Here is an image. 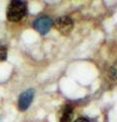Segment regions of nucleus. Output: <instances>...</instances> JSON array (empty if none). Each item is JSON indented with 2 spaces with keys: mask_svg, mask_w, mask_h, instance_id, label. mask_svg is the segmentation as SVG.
<instances>
[{
  "mask_svg": "<svg viewBox=\"0 0 117 122\" xmlns=\"http://www.w3.org/2000/svg\"><path fill=\"white\" fill-rule=\"evenodd\" d=\"M27 13V5L24 1H11L7 8V18L10 21H18Z\"/></svg>",
  "mask_w": 117,
  "mask_h": 122,
  "instance_id": "nucleus-1",
  "label": "nucleus"
},
{
  "mask_svg": "<svg viewBox=\"0 0 117 122\" xmlns=\"http://www.w3.org/2000/svg\"><path fill=\"white\" fill-rule=\"evenodd\" d=\"M54 25L60 34L66 36L73 29V20L67 15H63V16L56 18L54 21Z\"/></svg>",
  "mask_w": 117,
  "mask_h": 122,
  "instance_id": "nucleus-2",
  "label": "nucleus"
},
{
  "mask_svg": "<svg viewBox=\"0 0 117 122\" xmlns=\"http://www.w3.org/2000/svg\"><path fill=\"white\" fill-rule=\"evenodd\" d=\"M52 25H53V21L50 17L48 16H41L39 18L34 21V29H35L37 32H39L41 35H46V34L50 30Z\"/></svg>",
  "mask_w": 117,
  "mask_h": 122,
  "instance_id": "nucleus-3",
  "label": "nucleus"
},
{
  "mask_svg": "<svg viewBox=\"0 0 117 122\" xmlns=\"http://www.w3.org/2000/svg\"><path fill=\"white\" fill-rule=\"evenodd\" d=\"M34 96H35V91L33 89L25 91L20 95V98H18V108H20V111H25L29 108L33 102Z\"/></svg>",
  "mask_w": 117,
  "mask_h": 122,
  "instance_id": "nucleus-4",
  "label": "nucleus"
},
{
  "mask_svg": "<svg viewBox=\"0 0 117 122\" xmlns=\"http://www.w3.org/2000/svg\"><path fill=\"white\" fill-rule=\"evenodd\" d=\"M72 115H73L72 107L69 105H65L61 111L59 122H70L71 119H72Z\"/></svg>",
  "mask_w": 117,
  "mask_h": 122,
  "instance_id": "nucleus-5",
  "label": "nucleus"
},
{
  "mask_svg": "<svg viewBox=\"0 0 117 122\" xmlns=\"http://www.w3.org/2000/svg\"><path fill=\"white\" fill-rule=\"evenodd\" d=\"M108 75L113 81H116L117 79V60L111 65L110 69H109V72H108Z\"/></svg>",
  "mask_w": 117,
  "mask_h": 122,
  "instance_id": "nucleus-6",
  "label": "nucleus"
},
{
  "mask_svg": "<svg viewBox=\"0 0 117 122\" xmlns=\"http://www.w3.org/2000/svg\"><path fill=\"white\" fill-rule=\"evenodd\" d=\"M7 57V50L4 46L0 45V61H4Z\"/></svg>",
  "mask_w": 117,
  "mask_h": 122,
  "instance_id": "nucleus-7",
  "label": "nucleus"
},
{
  "mask_svg": "<svg viewBox=\"0 0 117 122\" xmlns=\"http://www.w3.org/2000/svg\"><path fill=\"white\" fill-rule=\"evenodd\" d=\"M74 122H90L86 118H85V117H81V118H77L76 120H75Z\"/></svg>",
  "mask_w": 117,
  "mask_h": 122,
  "instance_id": "nucleus-8",
  "label": "nucleus"
}]
</instances>
